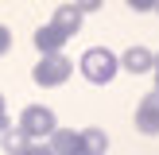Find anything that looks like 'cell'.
Wrapping results in <instances>:
<instances>
[{"label": "cell", "mask_w": 159, "mask_h": 155, "mask_svg": "<svg viewBox=\"0 0 159 155\" xmlns=\"http://www.w3.org/2000/svg\"><path fill=\"white\" fill-rule=\"evenodd\" d=\"M78 136H82V155H105L109 136H105L101 128H82Z\"/></svg>", "instance_id": "9"}, {"label": "cell", "mask_w": 159, "mask_h": 155, "mask_svg": "<svg viewBox=\"0 0 159 155\" xmlns=\"http://www.w3.org/2000/svg\"><path fill=\"white\" fill-rule=\"evenodd\" d=\"M47 140H51L47 147H51L54 155H82V136H78L74 128H54Z\"/></svg>", "instance_id": "6"}, {"label": "cell", "mask_w": 159, "mask_h": 155, "mask_svg": "<svg viewBox=\"0 0 159 155\" xmlns=\"http://www.w3.org/2000/svg\"><path fill=\"white\" fill-rule=\"evenodd\" d=\"M152 66H159V54H152Z\"/></svg>", "instance_id": "17"}, {"label": "cell", "mask_w": 159, "mask_h": 155, "mask_svg": "<svg viewBox=\"0 0 159 155\" xmlns=\"http://www.w3.org/2000/svg\"><path fill=\"white\" fill-rule=\"evenodd\" d=\"M116 62H120L128 74H148V70H152V51H148V46H128Z\"/></svg>", "instance_id": "7"}, {"label": "cell", "mask_w": 159, "mask_h": 155, "mask_svg": "<svg viewBox=\"0 0 159 155\" xmlns=\"http://www.w3.org/2000/svg\"><path fill=\"white\" fill-rule=\"evenodd\" d=\"M20 155H54V151H51V147H47V144H35V140H31V144L23 147Z\"/></svg>", "instance_id": "12"}, {"label": "cell", "mask_w": 159, "mask_h": 155, "mask_svg": "<svg viewBox=\"0 0 159 155\" xmlns=\"http://www.w3.org/2000/svg\"><path fill=\"white\" fill-rule=\"evenodd\" d=\"M101 4H105V0H74V8H78V12H101Z\"/></svg>", "instance_id": "11"}, {"label": "cell", "mask_w": 159, "mask_h": 155, "mask_svg": "<svg viewBox=\"0 0 159 155\" xmlns=\"http://www.w3.org/2000/svg\"><path fill=\"white\" fill-rule=\"evenodd\" d=\"M124 4H128L132 12H152V8H155V0H124Z\"/></svg>", "instance_id": "13"}, {"label": "cell", "mask_w": 159, "mask_h": 155, "mask_svg": "<svg viewBox=\"0 0 159 155\" xmlns=\"http://www.w3.org/2000/svg\"><path fill=\"white\" fill-rule=\"evenodd\" d=\"M51 23H54L58 31H66V35H78V27H82V12H78L74 4H58Z\"/></svg>", "instance_id": "8"}, {"label": "cell", "mask_w": 159, "mask_h": 155, "mask_svg": "<svg viewBox=\"0 0 159 155\" xmlns=\"http://www.w3.org/2000/svg\"><path fill=\"white\" fill-rule=\"evenodd\" d=\"M70 74H74V62H70L62 51H54V54H43V58L35 62V70H31L35 85H43V89L66 85V82H70Z\"/></svg>", "instance_id": "2"}, {"label": "cell", "mask_w": 159, "mask_h": 155, "mask_svg": "<svg viewBox=\"0 0 159 155\" xmlns=\"http://www.w3.org/2000/svg\"><path fill=\"white\" fill-rule=\"evenodd\" d=\"M152 70H155V93H159V66H152Z\"/></svg>", "instance_id": "16"}, {"label": "cell", "mask_w": 159, "mask_h": 155, "mask_svg": "<svg viewBox=\"0 0 159 155\" xmlns=\"http://www.w3.org/2000/svg\"><path fill=\"white\" fill-rule=\"evenodd\" d=\"M20 128L27 132V140H47L54 128H58V120H54V113L47 105H27L20 113Z\"/></svg>", "instance_id": "3"}, {"label": "cell", "mask_w": 159, "mask_h": 155, "mask_svg": "<svg viewBox=\"0 0 159 155\" xmlns=\"http://www.w3.org/2000/svg\"><path fill=\"white\" fill-rule=\"evenodd\" d=\"M136 128L144 132V136H159V93L155 89L140 101V108H136Z\"/></svg>", "instance_id": "4"}, {"label": "cell", "mask_w": 159, "mask_h": 155, "mask_svg": "<svg viewBox=\"0 0 159 155\" xmlns=\"http://www.w3.org/2000/svg\"><path fill=\"white\" fill-rule=\"evenodd\" d=\"M152 12H159V0H155V8H152Z\"/></svg>", "instance_id": "18"}, {"label": "cell", "mask_w": 159, "mask_h": 155, "mask_svg": "<svg viewBox=\"0 0 159 155\" xmlns=\"http://www.w3.org/2000/svg\"><path fill=\"white\" fill-rule=\"evenodd\" d=\"M8 46H12V31H8V27H4V23H0V54H4V51H8Z\"/></svg>", "instance_id": "14"}, {"label": "cell", "mask_w": 159, "mask_h": 155, "mask_svg": "<svg viewBox=\"0 0 159 155\" xmlns=\"http://www.w3.org/2000/svg\"><path fill=\"white\" fill-rule=\"evenodd\" d=\"M78 66H82V74H85L89 85H109L116 78V70H120V62H116V54L105 51V46H89Z\"/></svg>", "instance_id": "1"}, {"label": "cell", "mask_w": 159, "mask_h": 155, "mask_svg": "<svg viewBox=\"0 0 159 155\" xmlns=\"http://www.w3.org/2000/svg\"><path fill=\"white\" fill-rule=\"evenodd\" d=\"M66 31H58L54 27V23H47V27H39L35 35H31V43H35V51L39 54H54V51H62V46H66Z\"/></svg>", "instance_id": "5"}, {"label": "cell", "mask_w": 159, "mask_h": 155, "mask_svg": "<svg viewBox=\"0 0 159 155\" xmlns=\"http://www.w3.org/2000/svg\"><path fill=\"white\" fill-rule=\"evenodd\" d=\"M8 128V108H4V93H0V132Z\"/></svg>", "instance_id": "15"}, {"label": "cell", "mask_w": 159, "mask_h": 155, "mask_svg": "<svg viewBox=\"0 0 159 155\" xmlns=\"http://www.w3.org/2000/svg\"><path fill=\"white\" fill-rule=\"evenodd\" d=\"M0 144H4V151H12V155H20L23 147L31 144V140H27V132H23L20 124H8V128L0 132Z\"/></svg>", "instance_id": "10"}]
</instances>
